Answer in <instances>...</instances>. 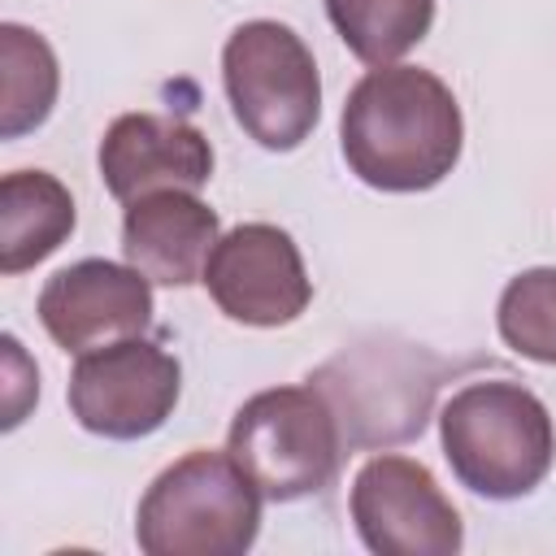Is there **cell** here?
<instances>
[{
    "label": "cell",
    "mask_w": 556,
    "mask_h": 556,
    "mask_svg": "<svg viewBox=\"0 0 556 556\" xmlns=\"http://www.w3.org/2000/svg\"><path fill=\"white\" fill-rule=\"evenodd\" d=\"M495 326L517 356L556 365V265H534L508 278Z\"/></svg>",
    "instance_id": "2e32d148"
},
{
    "label": "cell",
    "mask_w": 556,
    "mask_h": 556,
    "mask_svg": "<svg viewBox=\"0 0 556 556\" xmlns=\"http://www.w3.org/2000/svg\"><path fill=\"white\" fill-rule=\"evenodd\" d=\"M4 378H9V395H4V430L17 426V391H26L30 400H39V369L26 361L22 343L13 334H4Z\"/></svg>",
    "instance_id": "e0dca14e"
},
{
    "label": "cell",
    "mask_w": 556,
    "mask_h": 556,
    "mask_svg": "<svg viewBox=\"0 0 556 556\" xmlns=\"http://www.w3.org/2000/svg\"><path fill=\"white\" fill-rule=\"evenodd\" d=\"M182 395V365L161 343L135 334L91 348L70 369V413L83 430L130 443L156 434Z\"/></svg>",
    "instance_id": "8992f818"
},
{
    "label": "cell",
    "mask_w": 556,
    "mask_h": 556,
    "mask_svg": "<svg viewBox=\"0 0 556 556\" xmlns=\"http://www.w3.org/2000/svg\"><path fill=\"white\" fill-rule=\"evenodd\" d=\"M213 304L239 326H287L308 300L313 282L295 239L274 222H243L217 239L204 278Z\"/></svg>",
    "instance_id": "ba28073f"
},
{
    "label": "cell",
    "mask_w": 556,
    "mask_h": 556,
    "mask_svg": "<svg viewBox=\"0 0 556 556\" xmlns=\"http://www.w3.org/2000/svg\"><path fill=\"white\" fill-rule=\"evenodd\" d=\"M439 443L456 482L486 500L530 495L556 460L547 404L508 378H482L452 391L439 413Z\"/></svg>",
    "instance_id": "7a4b0ae2"
},
{
    "label": "cell",
    "mask_w": 556,
    "mask_h": 556,
    "mask_svg": "<svg viewBox=\"0 0 556 556\" xmlns=\"http://www.w3.org/2000/svg\"><path fill=\"white\" fill-rule=\"evenodd\" d=\"M100 178L130 204L152 191H200L213 178V148L200 126L165 113H122L100 139Z\"/></svg>",
    "instance_id": "30bf717a"
},
{
    "label": "cell",
    "mask_w": 556,
    "mask_h": 556,
    "mask_svg": "<svg viewBox=\"0 0 556 556\" xmlns=\"http://www.w3.org/2000/svg\"><path fill=\"white\" fill-rule=\"evenodd\" d=\"M39 321L56 348L83 356L91 348L135 339L152 326V282L126 261L87 256L56 269L39 291Z\"/></svg>",
    "instance_id": "9c48e42d"
},
{
    "label": "cell",
    "mask_w": 556,
    "mask_h": 556,
    "mask_svg": "<svg viewBox=\"0 0 556 556\" xmlns=\"http://www.w3.org/2000/svg\"><path fill=\"white\" fill-rule=\"evenodd\" d=\"M74 195L48 169H13L0 178V274H22L74 235Z\"/></svg>",
    "instance_id": "4fadbf2b"
},
{
    "label": "cell",
    "mask_w": 556,
    "mask_h": 556,
    "mask_svg": "<svg viewBox=\"0 0 556 556\" xmlns=\"http://www.w3.org/2000/svg\"><path fill=\"white\" fill-rule=\"evenodd\" d=\"M222 239L217 213L195 191H152L126 204L122 252L156 287H191L204 278Z\"/></svg>",
    "instance_id": "8fae6325"
},
{
    "label": "cell",
    "mask_w": 556,
    "mask_h": 556,
    "mask_svg": "<svg viewBox=\"0 0 556 556\" xmlns=\"http://www.w3.org/2000/svg\"><path fill=\"white\" fill-rule=\"evenodd\" d=\"M356 534L378 556H456L465 526L434 473L400 452L369 456L348 495Z\"/></svg>",
    "instance_id": "52a82bcc"
},
{
    "label": "cell",
    "mask_w": 556,
    "mask_h": 556,
    "mask_svg": "<svg viewBox=\"0 0 556 556\" xmlns=\"http://www.w3.org/2000/svg\"><path fill=\"white\" fill-rule=\"evenodd\" d=\"M326 17L356 61L395 65L430 35L434 0H326Z\"/></svg>",
    "instance_id": "9a60e30c"
},
{
    "label": "cell",
    "mask_w": 556,
    "mask_h": 556,
    "mask_svg": "<svg viewBox=\"0 0 556 556\" xmlns=\"http://www.w3.org/2000/svg\"><path fill=\"white\" fill-rule=\"evenodd\" d=\"M261 500L230 452H187L143 491L135 543L148 556H243L261 530Z\"/></svg>",
    "instance_id": "3957f363"
},
{
    "label": "cell",
    "mask_w": 556,
    "mask_h": 556,
    "mask_svg": "<svg viewBox=\"0 0 556 556\" xmlns=\"http://www.w3.org/2000/svg\"><path fill=\"white\" fill-rule=\"evenodd\" d=\"M222 83L235 122L269 152L300 148L321 117V78L308 43L274 17L230 30L222 48Z\"/></svg>",
    "instance_id": "5b68a950"
},
{
    "label": "cell",
    "mask_w": 556,
    "mask_h": 556,
    "mask_svg": "<svg viewBox=\"0 0 556 556\" xmlns=\"http://www.w3.org/2000/svg\"><path fill=\"white\" fill-rule=\"evenodd\" d=\"M226 452L274 504L326 491L343 460V421L317 382L269 387L239 404Z\"/></svg>",
    "instance_id": "277c9868"
},
{
    "label": "cell",
    "mask_w": 556,
    "mask_h": 556,
    "mask_svg": "<svg viewBox=\"0 0 556 556\" xmlns=\"http://www.w3.org/2000/svg\"><path fill=\"white\" fill-rule=\"evenodd\" d=\"M56 91L61 70L52 43L22 22H0V135L22 139L43 126Z\"/></svg>",
    "instance_id": "5bb4252c"
},
{
    "label": "cell",
    "mask_w": 556,
    "mask_h": 556,
    "mask_svg": "<svg viewBox=\"0 0 556 556\" xmlns=\"http://www.w3.org/2000/svg\"><path fill=\"white\" fill-rule=\"evenodd\" d=\"M426 352H382V378H378V352H365V356H334L326 369H317V382L326 391L330 404H348L356 417L348 421H374L369 430V443H391L400 439V426L404 434H421L426 426V408H430V395H434V369L426 374ZM343 421V426H348Z\"/></svg>",
    "instance_id": "7c38bea8"
},
{
    "label": "cell",
    "mask_w": 556,
    "mask_h": 556,
    "mask_svg": "<svg viewBox=\"0 0 556 556\" xmlns=\"http://www.w3.org/2000/svg\"><path fill=\"white\" fill-rule=\"evenodd\" d=\"M339 148L374 191H430L465 148V117L452 87L421 65H378L343 100Z\"/></svg>",
    "instance_id": "6da1fadb"
}]
</instances>
